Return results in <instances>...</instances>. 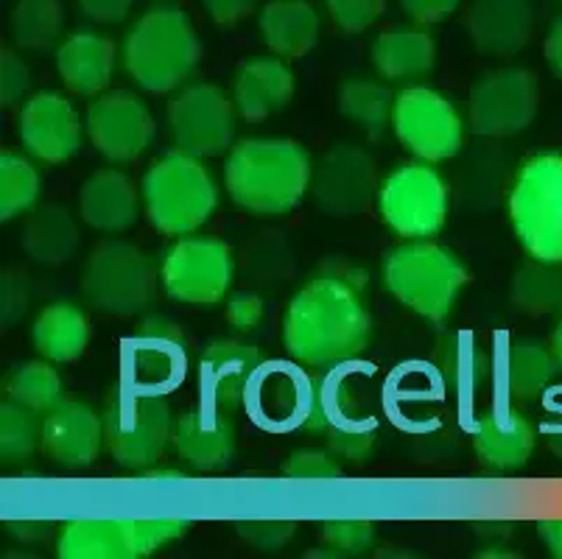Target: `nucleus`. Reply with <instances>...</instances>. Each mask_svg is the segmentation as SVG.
Masks as SVG:
<instances>
[{"label":"nucleus","instance_id":"obj_48","mask_svg":"<svg viewBox=\"0 0 562 559\" xmlns=\"http://www.w3.org/2000/svg\"><path fill=\"white\" fill-rule=\"evenodd\" d=\"M29 280L20 269H7L0 277V322L3 327H14L23 320L25 308H29Z\"/></svg>","mask_w":562,"mask_h":559},{"label":"nucleus","instance_id":"obj_8","mask_svg":"<svg viewBox=\"0 0 562 559\" xmlns=\"http://www.w3.org/2000/svg\"><path fill=\"white\" fill-rule=\"evenodd\" d=\"M193 523L182 517L151 521H101L74 517L59 529L56 554L63 559H137L188 535Z\"/></svg>","mask_w":562,"mask_h":559},{"label":"nucleus","instance_id":"obj_51","mask_svg":"<svg viewBox=\"0 0 562 559\" xmlns=\"http://www.w3.org/2000/svg\"><path fill=\"white\" fill-rule=\"evenodd\" d=\"M202 3L207 9V14L213 18V23L235 25L252 14L258 0H202Z\"/></svg>","mask_w":562,"mask_h":559},{"label":"nucleus","instance_id":"obj_59","mask_svg":"<svg viewBox=\"0 0 562 559\" xmlns=\"http://www.w3.org/2000/svg\"><path fill=\"white\" fill-rule=\"evenodd\" d=\"M482 559H490V557H504V559H513L515 551H504V548H490V551H482L479 554Z\"/></svg>","mask_w":562,"mask_h":559},{"label":"nucleus","instance_id":"obj_7","mask_svg":"<svg viewBox=\"0 0 562 559\" xmlns=\"http://www.w3.org/2000/svg\"><path fill=\"white\" fill-rule=\"evenodd\" d=\"M104 437L112 459L126 470L151 468L173 439L171 409L157 389L121 383L104 409Z\"/></svg>","mask_w":562,"mask_h":559},{"label":"nucleus","instance_id":"obj_2","mask_svg":"<svg viewBox=\"0 0 562 559\" xmlns=\"http://www.w3.org/2000/svg\"><path fill=\"white\" fill-rule=\"evenodd\" d=\"M311 157L297 141L249 137L229 152L224 166L229 197L255 215H283L308 191Z\"/></svg>","mask_w":562,"mask_h":559},{"label":"nucleus","instance_id":"obj_21","mask_svg":"<svg viewBox=\"0 0 562 559\" xmlns=\"http://www.w3.org/2000/svg\"><path fill=\"white\" fill-rule=\"evenodd\" d=\"M104 423L79 400H63L43 423V450L63 468H87L101 454Z\"/></svg>","mask_w":562,"mask_h":559},{"label":"nucleus","instance_id":"obj_12","mask_svg":"<svg viewBox=\"0 0 562 559\" xmlns=\"http://www.w3.org/2000/svg\"><path fill=\"white\" fill-rule=\"evenodd\" d=\"M392 126L412 154L426 163L451 160L464 143V126L448 99L428 87H406L395 99Z\"/></svg>","mask_w":562,"mask_h":559},{"label":"nucleus","instance_id":"obj_23","mask_svg":"<svg viewBox=\"0 0 562 559\" xmlns=\"http://www.w3.org/2000/svg\"><path fill=\"white\" fill-rule=\"evenodd\" d=\"M538 431L529 420L515 409H493L482 414L473 428V445L490 470H515L524 468L535 450Z\"/></svg>","mask_w":562,"mask_h":559},{"label":"nucleus","instance_id":"obj_54","mask_svg":"<svg viewBox=\"0 0 562 559\" xmlns=\"http://www.w3.org/2000/svg\"><path fill=\"white\" fill-rule=\"evenodd\" d=\"M9 532L20 540H43L50 535V523H37V521H12L9 523Z\"/></svg>","mask_w":562,"mask_h":559},{"label":"nucleus","instance_id":"obj_9","mask_svg":"<svg viewBox=\"0 0 562 559\" xmlns=\"http://www.w3.org/2000/svg\"><path fill=\"white\" fill-rule=\"evenodd\" d=\"M85 300L110 316H135L157 291V269L146 253L126 241H106L90 255L81 275Z\"/></svg>","mask_w":562,"mask_h":559},{"label":"nucleus","instance_id":"obj_11","mask_svg":"<svg viewBox=\"0 0 562 559\" xmlns=\"http://www.w3.org/2000/svg\"><path fill=\"white\" fill-rule=\"evenodd\" d=\"M233 269L227 244L216 238H182L162 255V289L182 305L213 308L229 294Z\"/></svg>","mask_w":562,"mask_h":559},{"label":"nucleus","instance_id":"obj_42","mask_svg":"<svg viewBox=\"0 0 562 559\" xmlns=\"http://www.w3.org/2000/svg\"><path fill=\"white\" fill-rule=\"evenodd\" d=\"M247 269L260 283H283L291 275L289 246L274 233H263V238L247 246Z\"/></svg>","mask_w":562,"mask_h":559},{"label":"nucleus","instance_id":"obj_58","mask_svg":"<svg viewBox=\"0 0 562 559\" xmlns=\"http://www.w3.org/2000/svg\"><path fill=\"white\" fill-rule=\"evenodd\" d=\"M551 350H554L557 361H560V367H562V320H560V325L554 327V336H551Z\"/></svg>","mask_w":562,"mask_h":559},{"label":"nucleus","instance_id":"obj_33","mask_svg":"<svg viewBox=\"0 0 562 559\" xmlns=\"http://www.w3.org/2000/svg\"><path fill=\"white\" fill-rule=\"evenodd\" d=\"M557 361L554 350L535 342V338H518L513 342L504 358V383L513 400H535L554 378Z\"/></svg>","mask_w":562,"mask_h":559},{"label":"nucleus","instance_id":"obj_57","mask_svg":"<svg viewBox=\"0 0 562 559\" xmlns=\"http://www.w3.org/2000/svg\"><path fill=\"white\" fill-rule=\"evenodd\" d=\"M149 481H186V476L177 473V470H149L146 473Z\"/></svg>","mask_w":562,"mask_h":559},{"label":"nucleus","instance_id":"obj_52","mask_svg":"<svg viewBox=\"0 0 562 559\" xmlns=\"http://www.w3.org/2000/svg\"><path fill=\"white\" fill-rule=\"evenodd\" d=\"M135 0H79L81 12L95 23H121L132 12Z\"/></svg>","mask_w":562,"mask_h":559},{"label":"nucleus","instance_id":"obj_20","mask_svg":"<svg viewBox=\"0 0 562 559\" xmlns=\"http://www.w3.org/2000/svg\"><path fill=\"white\" fill-rule=\"evenodd\" d=\"M173 445L177 454L199 473H216L229 468L235 456V423L227 409L204 406L188 409L173 425Z\"/></svg>","mask_w":562,"mask_h":559},{"label":"nucleus","instance_id":"obj_47","mask_svg":"<svg viewBox=\"0 0 562 559\" xmlns=\"http://www.w3.org/2000/svg\"><path fill=\"white\" fill-rule=\"evenodd\" d=\"M32 87V70L12 48L0 51V104L14 107Z\"/></svg>","mask_w":562,"mask_h":559},{"label":"nucleus","instance_id":"obj_38","mask_svg":"<svg viewBox=\"0 0 562 559\" xmlns=\"http://www.w3.org/2000/svg\"><path fill=\"white\" fill-rule=\"evenodd\" d=\"M59 0H20L12 12V37L25 51H48L63 31Z\"/></svg>","mask_w":562,"mask_h":559},{"label":"nucleus","instance_id":"obj_56","mask_svg":"<svg viewBox=\"0 0 562 559\" xmlns=\"http://www.w3.org/2000/svg\"><path fill=\"white\" fill-rule=\"evenodd\" d=\"M546 439H549V448L554 450V456L562 459V409L557 412V417L546 425Z\"/></svg>","mask_w":562,"mask_h":559},{"label":"nucleus","instance_id":"obj_30","mask_svg":"<svg viewBox=\"0 0 562 559\" xmlns=\"http://www.w3.org/2000/svg\"><path fill=\"white\" fill-rule=\"evenodd\" d=\"M34 347L43 358L56 364L76 361L90 342V322L70 302L48 305L34 322Z\"/></svg>","mask_w":562,"mask_h":559},{"label":"nucleus","instance_id":"obj_4","mask_svg":"<svg viewBox=\"0 0 562 559\" xmlns=\"http://www.w3.org/2000/svg\"><path fill=\"white\" fill-rule=\"evenodd\" d=\"M202 59L193 23L182 9L157 7L143 14L124 40L126 74L149 92H171Z\"/></svg>","mask_w":562,"mask_h":559},{"label":"nucleus","instance_id":"obj_29","mask_svg":"<svg viewBox=\"0 0 562 559\" xmlns=\"http://www.w3.org/2000/svg\"><path fill=\"white\" fill-rule=\"evenodd\" d=\"M252 394L258 400L260 423L269 425V428L289 425V428L303 431L305 414H308L311 376L294 367H285V364H278L274 372H266V376L260 372Z\"/></svg>","mask_w":562,"mask_h":559},{"label":"nucleus","instance_id":"obj_50","mask_svg":"<svg viewBox=\"0 0 562 559\" xmlns=\"http://www.w3.org/2000/svg\"><path fill=\"white\" fill-rule=\"evenodd\" d=\"M401 9L417 25H434L451 18L459 9V0H401Z\"/></svg>","mask_w":562,"mask_h":559},{"label":"nucleus","instance_id":"obj_18","mask_svg":"<svg viewBox=\"0 0 562 559\" xmlns=\"http://www.w3.org/2000/svg\"><path fill=\"white\" fill-rule=\"evenodd\" d=\"M263 356L241 338H216L199 353V383L207 403L235 412L247 403L263 372Z\"/></svg>","mask_w":562,"mask_h":559},{"label":"nucleus","instance_id":"obj_44","mask_svg":"<svg viewBox=\"0 0 562 559\" xmlns=\"http://www.w3.org/2000/svg\"><path fill=\"white\" fill-rule=\"evenodd\" d=\"M341 465L325 450H297L283 465L285 479L294 481H334L341 479Z\"/></svg>","mask_w":562,"mask_h":559},{"label":"nucleus","instance_id":"obj_22","mask_svg":"<svg viewBox=\"0 0 562 559\" xmlns=\"http://www.w3.org/2000/svg\"><path fill=\"white\" fill-rule=\"evenodd\" d=\"M535 9L529 0H473L468 12L470 40L482 54L513 56L529 43Z\"/></svg>","mask_w":562,"mask_h":559},{"label":"nucleus","instance_id":"obj_17","mask_svg":"<svg viewBox=\"0 0 562 559\" xmlns=\"http://www.w3.org/2000/svg\"><path fill=\"white\" fill-rule=\"evenodd\" d=\"M124 358L132 383L162 392L186 376L188 336L168 316H149L124 342Z\"/></svg>","mask_w":562,"mask_h":559},{"label":"nucleus","instance_id":"obj_27","mask_svg":"<svg viewBox=\"0 0 562 559\" xmlns=\"http://www.w3.org/2000/svg\"><path fill=\"white\" fill-rule=\"evenodd\" d=\"M372 62L392 81H417L434 70L437 43L423 25H392L372 45Z\"/></svg>","mask_w":562,"mask_h":559},{"label":"nucleus","instance_id":"obj_15","mask_svg":"<svg viewBox=\"0 0 562 559\" xmlns=\"http://www.w3.org/2000/svg\"><path fill=\"white\" fill-rule=\"evenodd\" d=\"M311 193L330 219H352L370 208L378 193V174L370 154L359 146H334L311 177Z\"/></svg>","mask_w":562,"mask_h":559},{"label":"nucleus","instance_id":"obj_53","mask_svg":"<svg viewBox=\"0 0 562 559\" xmlns=\"http://www.w3.org/2000/svg\"><path fill=\"white\" fill-rule=\"evenodd\" d=\"M546 59H549L557 79H562V18L557 20L549 31V40H546Z\"/></svg>","mask_w":562,"mask_h":559},{"label":"nucleus","instance_id":"obj_39","mask_svg":"<svg viewBox=\"0 0 562 559\" xmlns=\"http://www.w3.org/2000/svg\"><path fill=\"white\" fill-rule=\"evenodd\" d=\"M43 423L37 412L7 400L0 406V459L7 465L32 459L34 450L43 448Z\"/></svg>","mask_w":562,"mask_h":559},{"label":"nucleus","instance_id":"obj_14","mask_svg":"<svg viewBox=\"0 0 562 559\" xmlns=\"http://www.w3.org/2000/svg\"><path fill=\"white\" fill-rule=\"evenodd\" d=\"M168 126L182 152L216 157L233 146L235 112L218 87L191 85L168 104Z\"/></svg>","mask_w":562,"mask_h":559},{"label":"nucleus","instance_id":"obj_19","mask_svg":"<svg viewBox=\"0 0 562 559\" xmlns=\"http://www.w3.org/2000/svg\"><path fill=\"white\" fill-rule=\"evenodd\" d=\"M20 141L43 163L70 160L81 146V121L59 92H37L20 110Z\"/></svg>","mask_w":562,"mask_h":559},{"label":"nucleus","instance_id":"obj_28","mask_svg":"<svg viewBox=\"0 0 562 559\" xmlns=\"http://www.w3.org/2000/svg\"><path fill=\"white\" fill-rule=\"evenodd\" d=\"M260 34L272 54L300 59L319 40V14L308 0H269L260 12Z\"/></svg>","mask_w":562,"mask_h":559},{"label":"nucleus","instance_id":"obj_6","mask_svg":"<svg viewBox=\"0 0 562 559\" xmlns=\"http://www.w3.org/2000/svg\"><path fill=\"white\" fill-rule=\"evenodd\" d=\"M509 219L531 260L562 264V154H535L520 166Z\"/></svg>","mask_w":562,"mask_h":559},{"label":"nucleus","instance_id":"obj_16","mask_svg":"<svg viewBox=\"0 0 562 559\" xmlns=\"http://www.w3.org/2000/svg\"><path fill=\"white\" fill-rule=\"evenodd\" d=\"M87 135L112 163L137 160L155 137V118L135 92L112 90L87 107Z\"/></svg>","mask_w":562,"mask_h":559},{"label":"nucleus","instance_id":"obj_36","mask_svg":"<svg viewBox=\"0 0 562 559\" xmlns=\"http://www.w3.org/2000/svg\"><path fill=\"white\" fill-rule=\"evenodd\" d=\"M339 110L341 115L350 118L356 126L367 132L370 137H378L386 132L395 110V99L383 85L370 79H350L339 90Z\"/></svg>","mask_w":562,"mask_h":559},{"label":"nucleus","instance_id":"obj_40","mask_svg":"<svg viewBox=\"0 0 562 559\" xmlns=\"http://www.w3.org/2000/svg\"><path fill=\"white\" fill-rule=\"evenodd\" d=\"M40 174L20 154H0V222H9L40 199Z\"/></svg>","mask_w":562,"mask_h":559},{"label":"nucleus","instance_id":"obj_43","mask_svg":"<svg viewBox=\"0 0 562 559\" xmlns=\"http://www.w3.org/2000/svg\"><path fill=\"white\" fill-rule=\"evenodd\" d=\"M322 537L339 557H364L375 548V526L370 521L322 523Z\"/></svg>","mask_w":562,"mask_h":559},{"label":"nucleus","instance_id":"obj_37","mask_svg":"<svg viewBox=\"0 0 562 559\" xmlns=\"http://www.w3.org/2000/svg\"><path fill=\"white\" fill-rule=\"evenodd\" d=\"M9 400L37 414H50L63 403V378L45 361H25L7 381Z\"/></svg>","mask_w":562,"mask_h":559},{"label":"nucleus","instance_id":"obj_45","mask_svg":"<svg viewBox=\"0 0 562 559\" xmlns=\"http://www.w3.org/2000/svg\"><path fill=\"white\" fill-rule=\"evenodd\" d=\"M328 12L341 31L359 34L386 12V0H328Z\"/></svg>","mask_w":562,"mask_h":559},{"label":"nucleus","instance_id":"obj_25","mask_svg":"<svg viewBox=\"0 0 562 559\" xmlns=\"http://www.w3.org/2000/svg\"><path fill=\"white\" fill-rule=\"evenodd\" d=\"M294 96V74L280 59H249L235 76L233 99L247 121H263Z\"/></svg>","mask_w":562,"mask_h":559},{"label":"nucleus","instance_id":"obj_10","mask_svg":"<svg viewBox=\"0 0 562 559\" xmlns=\"http://www.w3.org/2000/svg\"><path fill=\"white\" fill-rule=\"evenodd\" d=\"M378 213L401 238H428L448 219V182L431 163L395 168L378 191Z\"/></svg>","mask_w":562,"mask_h":559},{"label":"nucleus","instance_id":"obj_3","mask_svg":"<svg viewBox=\"0 0 562 559\" xmlns=\"http://www.w3.org/2000/svg\"><path fill=\"white\" fill-rule=\"evenodd\" d=\"M468 266L434 241L414 238L383 258V286L428 322H446L468 286Z\"/></svg>","mask_w":562,"mask_h":559},{"label":"nucleus","instance_id":"obj_55","mask_svg":"<svg viewBox=\"0 0 562 559\" xmlns=\"http://www.w3.org/2000/svg\"><path fill=\"white\" fill-rule=\"evenodd\" d=\"M538 535L554 557L562 559V521H540Z\"/></svg>","mask_w":562,"mask_h":559},{"label":"nucleus","instance_id":"obj_1","mask_svg":"<svg viewBox=\"0 0 562 559\" xmlns=\"http://www.w3.org/2000/svg\"><path fill=\"white\" fill-rule=\"evenodd\" d=\"M370 338L367 275L350 264L322 266L285 311L283 345L303 367H345L370 347Z\"/></svg>","mask_w":562,"mask_h":559},{"label":"nucleus","instance_id":"obj_24","mask_svg":"<svg viewBox=\"0 0 562 559\" xmlns=\"http://www.w3.org/2000/svg\"><path fill=\"white\" fill-rule=\"evenodd\" d=\"M81 219L101 233H124L137 222L140 204H137V188L126 174L106 168L95 171L81 185L79 193Z\"/></svg>","mask_w":562,"mask_h":559},{"label":"nucleus","instance_id":"obj_26","mask_svg":"<svg viewBox=\"0 0 562 559\" xmlns=\"http://www.w3.org/2000/svg\"><path fill=\"white\" fill-rule=\"evenodd\" d=\"M56 70L76 96H99L106 90L115 70V45L101 34L81 31L56 51Z\"/></svg>","mask_w":562,"mask_h":559},{"label":"nucleus","instance_id":"obj_32","mask_svg":"<svg viewBox=\"0 0 562 559\" xmlns=\"http://www.w3.org/2000/svg\"><path fill=\"white\" fill-rule=\"evenodd\" d=\"M434 364L442 372L448 387L457 392H476L490 376V358L479 347V338L462 331L439 333L434 347Z\"/></svg>","mask_w":562,"mask_h":559},{"label":"nucleus","instance_id":"obj_46","mask_svg":"<svg viewBox=\"0 0 562 559\" xmlns=\"http://www.w3.org/2000/svg\"><path fill=\"white\" fill-rule=\"evenodd\" d=\"M238 535L247 543H252L258 551H283L285 543L294 537L297 532V523L291 521H238L235 523Z\"/></svg>","mask_w":562,"mask_h":559},{"label":"nucleus","instance_id":"obj_31","mask_svg":"<svg viewBox=\"0 0 562 559\" xmlns=\"http://www.w3.org/2000/svg\"><path fill=\"white\" fill-rule=\"evenodd\" d=\"M23 249L29 258L45 266H59L74 255L79 246V230H76L74 215L59 204H48L29 215L23 227Z\"/></svg>","mask_w":562,"mask_h":559},{"label":"nucleus","instance_id":"obj_13","mask_svg":"<svg viewBox=\"0 0 562 559\" xmlns=\"http://www.w3.org/2000/svg\"><path fill=\"white\" fill-rule=\"evenodd\" d=\"M538 107L540 85L531 70H493L470 90V130L482 137L518 135L535 121Z\"/></svg>","mask_w":562,"mask_h":559},{"label":"nucleus","instance_id":"obj_49","mask_svg":"<svg viewBox=\"0 0 562 559\" xmlns=\"http://www.w3.org/2000/svg\"><path fill=\"white\" fill-rule=\"evenodd\" d=\"M263 300L258 294H252V291H238V294L229 297L227 320L238 333L258 331L260 322H263Z\"/></svg>","mask_w":562,"mask_h":559},{"label":"nucleus","instance_id":"obj_5","mask_svg":"<svg viewBox=\"0 0 562 559\" xmlns=\"http://www.w3.org/2000/svg\"><path fill=\"white\" fill-rule=\"evenodd\" d=\"M146 215L160 233L188 235L207 224L218 204L211 171L188 152L162 154L143 177Z\"/></svg>","mask_w":562,"mask_h":559},{"label":"nucleus","instance_id":"obj_35","mask_svg":"<svg viewBox=\"0 0 562 559\" xmlns=\"http://www.w3.org/2000/svg\"><path fill=\"white\" fill-rule=\"evenodd\" d=\"M336 369L339 367L325 369V376H311L308 414H305L303 431L328 434L334 425L356 414L350 381H347L345 372H336Z\"/></svg>","mask_w":562,"mask_h":559},{"label":"nucleus","instance_id":"obj_41","mask_svg":"<svg viewBox=\"0 0 562 559\" xmlns=\"http://www.w3.org/2000/svg\"><path fill=\"white\" fill-rule=\"evenodd\" d=\"M378 439V425L372 420L347 417L328 431V448L336 459L347 465H367Z\"/></svg>","mask_w":562,"mask_h":559},{"label":"nucleus","instance_id":"obj_34","mask_svg":"<svg viewBox=\"0 0 562 559\" xmlns=\"http://www.w3.org/2000/svg\"><path fill=\"white\" fill-rule=\"evenodd\" d=\"M515 311L529 316L560 314L562 311V264L531 260L513 280Z\"/></svg>","mask_w":562,"mask_h":559}]
</instances>
